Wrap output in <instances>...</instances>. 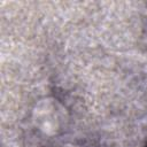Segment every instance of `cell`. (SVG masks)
Masks as SVG:
<instances>
[{"label":"cell","mask_w":147,"mask_h":147,"mask_svg":"<svg viewBox=\"0 0 147 147\" xmlns=\"http://www.w3.org/2000/svg\"><path fill=\"white\" fill-rule=\"evenodd\" d=\"M29 122L32 130L45 139L60 136L68 123V113L64 105L53 96H45L36 101Z\"/></svg>","instance_id":"obj_1"},{"label":"cell","mask_w":147,"mask_h":147,"mask_svg":"<svg viewBox=\"0 0 147 147\" xmlns=\"http://www.w3.org/2000/svg\"><path fill=\"white\" fill-rule=\"evenodd\" d=\"M142 41H144V45L147 47V22H146L144 30H142Z\"/></svg>","instance_id":"obj_2"},{"label":"cell","mask_w":147,"mask_h":147,"mask_svg":"<svg viewBox=\"0 0 147 147\" xmlns=\"http://www.w3.org/2000/svg\"><path fill=\"white\" fill-rule=\"evenodd\" d=\"M57 147H72V146H57Z\"/></svg>","instance_id":"obj_3"},{"label":"cell","mask_w":147,"mask_h":147,"mask_svg":"<svg viewBox=\"0 0 147 147\" xmlns=\"http://www.w3.org/2000/svg\"><path fill=\"white\" fill-rule=\"evenodd\" d=\"M144 147H147V145H145V146H144Z\"/></svg>","instance_id":"obj_4"}]
</instances>
